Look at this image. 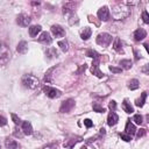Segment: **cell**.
Returning a JSON list of instances; mask_svg holds the SVG:
<instances>
[{
    "label": "cell",
    "instance_id": "cell-38",
    "mask_svg": "<svg viewBox=\"0 0 149 149\" xmlns=\"http://www.w3.org/2000/svg\"><path fill=\"white\" fill-rule=\"evenodd\" d=\"M108 107H109V109L113 112L115 108H116V102L114 101V100H112V101H109V104H108Z\"/></svg>",
    "mask_w": 149,
    "mask_h": 149
},
{
    "label": "cell",
    "instance_id": "cell-9",
    "mask_svg": "<svg viewBox=\"0 0 149 149\" xmlns=\"http://www.w3.org/2000/svg\"><path fill=\"white\" fill-rule=\"evenodd\" d=\"M91 72L93 74H95L98 78H101L104 76V73L99 70V58L97 59H93V63H92V68H91Z\"/></svg>",
    "mask_w": 149,
    "mask_h": 149
},
{
    "label": "cell",
    "instance_id": "cell-13",
    "mask_svg": "<svg viewBox=\"0 0 149 149\" xmlns=\"http://www.w3.org/2000/svg\"><path fill=\"white\" fill-rule=\"evenodd\" d=\"M144 37H147V31L143 28H139L134 31V38L135 41H142Z\"/></svg>",
    "mask_w": 149,
    "mask_h": 149
},
{
    "label": "cell",
    "instance_id": "cell-1",
    "mask_svg": "<svg viewBox=\"0 0 149 149\" xmlns=\"http://www.w3.org/2000/svg\"><path fill=\"white\" fill-rule=\"evenodd\" d=\"M129 14H130V9L125 3H119L114 6L112 9V16L114 17V20H123L128 17Z\"/></svg>",
    "mask_w": 149,
    "mask_h": 149
},
{
    "label": "cell",
    "instance_id": "cell-8",
    "mask_svg": "<svg viewBox=\"0 0 149 149\" xmlns=\"http://www.w3.org/2000/svg\"><path fill=\"white\" fill-rule=\"evenodd\" d=\"M30 21H31L30 16H29L28 14H24V13L20 14V15L16 17L17 24H20V26H22V27H27V26L30 23Z\"/></svg>",
    "mask_w": 149,
    "mask_h": 149
},
{
    "label": "cell",
    "instance_id": "cell-14",
    "mask_svg": "<svg viewBox=\"0 0 149 149\" xmlns=\"http://www.w3.org/2000/svg\"><path fill=\"white\" fill-rule=\"evenodd\" d=\"M5 146H6L7 149H20L19 143H17L15 140H12V139H9V137H7V139L5 140Z\"/></svg>",
    "mask_w": 149,
    "mask_h": 149
},
{
    "label": "cell",
    "instance_id": "cell-42",
    "mask_svg": "<svg viewBox=\"0 0 149 149\" xmlns=\"http://www.w3.org/2000/svg\"><path fill=\"white\" fill-rule=\"evenodd\" d=\"M136 135H137V137H142V136H144V135H146V129H140V130L136 133Z\"/></svg>",
    "mask_w": 149,
    "mask_h": 149
},
{
    "label": "cell",
    "instance_id": "cell-12",
    "mask_svg": "<svg viewBox=\"0 0 149 149\" xmlns=\"http://www.w3.org/2000/svg\"><path fill=\"white\" fill-rule=\"evenodd\" d=\"M118 121H119V116L116 115V113L111 112L107 116V125L112 127V126H115L118 123Z\"/></svg>",
    "mask_w": 149,
    "mask_h": 149
},
{
    "label": "cell",
    "instance_id": "cell-21",
    "mask_svg": "<svg viewBox=\"0 0 149 149\" xmlns=\"http://www.w3.org/2000/svg\"><path fill=\"white\" fill-rule=\"evenodd\" d=\"M113 48H114V50L115 51H118V52H120V54H122L123 52V50H122V43H121V40L120 38H115L114 40V44H113Z\"/></svg>",
    "mask_w": 149,
    "mask_h": 149
},
{
    "label": "cell",
    "instance_id": "cell-23",
    "mask_svg": "<svg viewBox=\"0 0 149 149\" xmlns=\"http://www.w3.org/2000/svg\"><path fill=\"white\" fill-rule=\"evenodd\" d=\"M132 61L130 59H122V61H120V65H121V68L122 69H125V70H129L130 68H132Z\"/></svg>",
    "mask_w": 149,
    "mask_h": 149
},
{
    "label": "cell",
    "instance_id": "cell-5",
    "mask_svg": "<svg viewBox=\"0 0 149 149\" xmlns=\"http://www.w3.org/2000/svg\"><path fill=\"white\" fill-rule=\"evenodd\" d=\"M43 91H44V93L47 94V97H49V98H51V99L58 98V97L62 95V92H61L59 90H57V88H55V87H51V86H44V87H43Z\"/></svg>",
    "mask_w": 149,
    "mask_h": 149
},
{
    "label": "cell",
    "instance_id": "cell-4",
    "mask_svg": "<svg viewBox=\"0 0 149 149\" xmlns=\"http://www.w3.org/2000/svg\"><path fill=\"white\" fill-rule=\"evenodd\" d=\"M97 43L99 44V45H101V47H107V45H109V43L112 42V36L109 35V34H107V33H101V34H99L98 36H97Z\"/></svg>",
    "mask_w": 149,
    "mask_h": 149
},
{
    "label": "cell",
    "instance_id": "cell-39",
    "mask_svg": "<svg viewBox=\"0 0 149 149\" xmlns=\"http://www.w3.org/2000/svg\"><path fill=\"white\" fill-rule=\"evenodd\" d=\"M84 125H85L87 128H91V127L93 126V122H92L90 119H85V120H84Z\"/></svg>",
    "mask_w": 149,
    "mask_h": 149
},
{
    "label": "cell",
    "instance_id": "cell-24",
    "mask_svg": "<svg viewBox=\"0 0 149 149\" xmlns=\"http://www.w3.org/2000/svg\"><path fill=\"white\" fill-rule=\"evenodd\" d=\"M146 98H147V92H143V93L141 94V99H136L135 105H136V106H139V107H142V106L144 105Z\"/></svg>",
    "mask_w": 149,
    "mask_h": 149
},
{
    "label": "cell",
    "instance_id": "cell-11",
    "mask_svg": "<svg viewBox=\"0 0 149 149\" xmlns=\"http://www.w3.org/2000/svg\"><path fill=\"white\" fill-rule=\"evenodd\" d=\"M51 33H52L54 36H56V37H63V36L65 35L64 29H63L59 24H54V26L51 27Z\"/></svg>",
    "mask_w": 149,
    "mask_h": 149
},
{
    "label": "cell",
    "instance_id": "cell-40",
    "mask_svg": "<svg viewBox=\"0 0 149 149\" xmlns=\"http://www.w3.org/2000/svg\"><path fill=\"white\" fill-rule=\"evenodd\" d=\"M6 125H7V119H6L5 116L0 115V127H2V126H6Z\"/></svg>",
    "mask_w": 149,
    "mask_h": 149
},
{
    "label": "cell",
    "instance_id": "cell-6",
    "mask_svg": "<svg viewBox=\"0 0 149 149\" xmlns=\"http://www.w3.org/2000/svg\"><path fill=\"white\" fill-rule=\"evenodd\" d=\"M73 107H74V100L73 99H66L65 101L62 102L59 112L61 113H69Z\"/></svg>",
    "mask_w": 149,
    "mask_h": 149
},
{
    "label": "cell",
    "instance_id": "cell-22",
    "mask_svg": "<svg viewBox=\"0 0 149 149\" xmlns=\"http://www.w3.org/2000/svg\"><path fill=\"white\" fill-rule=\"evenodd\" d=\"M122 108H123V111H125L126 113H133V112H134L133 106H132L127 100H123V102H122Z\"/></svg>",
    "mask_w": 149,
    "mask_h": 149
},
{
    "label": "cell",
    "instance_id": "cell-19",
    "mask_svg": "<svg viewBox=\"0 0 149 149\" xmlns=\"http://www.w3.org/2000/svg\"><path fill=\"white\" fill-rule=\"evenodd\" d=\"M41 30H42V27H41V26H38V24H36V26H31V27L29 28V35H30L31 37H35Z\"/></svg>",
    "mask_w": 149,
    "mask_h": 149
},
{
    "label": "cell",
    "instance_id": "cell-18",
    "mask_svg": "<svg viewBox=\"0 0 149 149\" xmlns=\"http://www.w3.org/2000/svg\"><path fill=\"white\" fill-rule=\"evenodd\" d=\"M74 6H76V3H74V2H66V3L63 6V13H64V14L73 13Z\"/></svg>",
    "mask_w": 149,
    "mask_h": 149
},
{
    "label": "cell",
    "instance_id": "cell-30",
    "mask_svg": "<svg viewBox=\"0 0 149 149\" xmlns=\"http://www.w3.org/2000/svg\"><path fill=\"white\" fill-rule=\"evenodd\" d=\"M92 107H93V111L94 112H98V113H104L105 112V108L102 106H100L98 102H93Z\"/></svg>",
    "mask_w": 149,
    "mask_h": 149
},
{
    "label": "cell",
    "instance_id": "cell-36",
    "mask_svg": "<svg viewBox=\"0 0 149 149\" xmlns=\"http://www.w3.org/2000/svg\"><path fill=\"white\" fill-rule=\"evenodd\" d=\"M109 71L114 72V73H120L121 72V68H116V66H109Z\"/></svg>",
    "mask_w": 149,
    "mask_h": 149
},
{
    "label": "cell",
    "instance_id": "cell-15",
    "mask_svg": "<svg viewBox=\"0 0 149 149\" xmlns=\"http://www.w3.org/2000/svg\"><path fill=\"white\" fill-rule=\"evenodd\" d=\"M38 41H40V42H42V43L50 44V43L52 42V38H51V36H50V34H49L48 31H43V33L40 35Z\"/></svg>",
    "mask_w": 149,
    "mask_h": 149
},
{
    "label": "cell",
    "instance_id": "cell-29",
    "mask_svg": "<svg viewBox=\"0 0 149 149\" xmlns=\"http://www.w3.org/2000/svg\"><path fill=\"white\" fill-rule=\"evenodd\" d=\"M139 86H140V83H139L137 79H132V80L129 81V84H128V87H129L130 90H136Z\"/></svg>",
    "mask_w": 149,
    "mask_h": 149
},
{
    "label": "cell",
    "instance_id": "cell-26",
    "mask_svg": "<svg viewBox=\"0 0 149 149\" xmlns=\"http://www.w3.org/2000/svg\"><path fill=\"white\" fill-rule=\"evenodd\" d=\"M80 141V139L78 137V139H71V140H69V142L66 141L65 143H64V147H66V148H72L77 142H79Z\"/></svg>",
    "mask_w": 149,
    "mask_h": 149
},
{
    "label": "cell",
    "instance_id": "cell-43",
    "mask_svg": "<svg viewBox=\"0 0 149 149\" xmlns=\"http://www.w3.org/2000/svg\"><path fill=\"white\" fill-rule=\"evenodd\" d=\"M148 66H149V65H146V66H144V68L142 69V71H143V72H144L146 74H148Z\"/></svg>",
    "mask_w": 149,
    "mask_h": 149
},
{
    "label": "cell",
    "instance_id": "cell-7",
    "mask_svg": "<svg viewBox=\"0 0 149 149\" xmlns=\"http://www.w3.org/2000/svg\"><path fill=\"white\" fill-rule=\"evenodd\" d=\"M97 14L101 21H108V19H109V9L107 6H102L101 8H99Z\"/></svg>",
    "mask_w": 149,
    "mask_h": 149
},
{
    "label": "cell",
    "instance_id": "cell-27",
    "mask_svg": "<svg viewBox=\"0 0 149 149\" xmlns=\"http://www.w3.org/2000/svg\"><path fill=\"white\" fill-rule=\"evenodd\" d=\"M58 47H59L64 52L69 50V43H68V41H65V40L59 41V42H58Z\"/></svg>",
    "mask_w": 149,
    "mask_h": 149
},
{
    "label": "cell",
    "instance_id": "cell-32",
    "mask_svg": "<svg viewBox=\"0 0 149 149\" xmlns=\"http://www.w3.org/2000/svg\"><path fill=\"white\" fill-rule=\"evenodd\" d=\"M10 116H12V120L14 121V123H15V125H21V123H22L21 119H20V118H19V116H17L16 114L12 113V114H10Z\"/></svg>",
    "mask_w": 149,
    "mask_h": 149
},
{
    "label": "cell",
    "instance_id": "cell-3",
    "mask_svg": "<svg viewBox=\"0 0 149 149\" xmlns=\"http://www.w3.org/2000/svg\"><path fill=\"white\" fill-rule=\"evenodd\" d=\"M10 59V50L9 48L3 43L0 42V65H5Z\"/></svg>",
    "mask_w": 149,
    "mask_h": 149
},
{
    "label": "cell",
    "instance_id": "cell-16",
    "mask_svg": "<svg viewBox=\"0 0 149 149\" xmlns=\"http://www.w3.org/2000/svg\"><path fill=\"white\" fill-rule=\"evenodd\" d=\"M16 50H17L19 54H26L28 51V44H27V42L26 41L19 42V44L16 47Z\"/></svg>",
    "mask_w": 149,
    "mask_h": 149
},
{
    "label": "cell",
    "instance_id": "cell-25",
    "mask_svg": "<svg viewBox=\"0 0 149 149\" xmlns=\"http://www.w3.org/2000/svg\"><path fill=\"white\" fill-rule=\"evenodd\" d=\"M86 56H88V57H92L93 59H97V58H100V55L95 51V50H93V49H88L87 51H86Z\"/></svg>",
    "mask_w": 149,
    "mask_h": 149
},
{
    "label": "cell",
    "instance_id": "cell-33",
    "mask_svg": "<svg viewBox=\"0 0 149 149\" xmlns=\"http://www.w3.org/2000/svg\"><path fill=\"white\" fill-rule=\"evenodd\" d=\"M134 121H135V123L141 125L143 122V116L140 115V114H136V115H134Z\"/></svg>",
    "mask_w": 149,
    "mask_h": 149
},
{
    "label": "cell",
    "instance_id": "cell-35",
    "mask_svg": "<svg viewBox=\"0 0 149 149\" xmlns=\"http://www.w3.org/2000/svg\"><path fill=\"white\" fill-rule=\"evenodd\" d=\"M120 137H121L123 141H126V142H129V141L132 140V136H130V135H128V134H126V133L120 134Z\"/></svg>",
    "mask_w": 149,
    "mask_h": 149
},
{
    "label": "cell",
    "instance_id": "cell-10",
    "mask_svg": "<svg viewBox=\"0 0 149 149\" xmlns=\"http://www.w3.org/2000/svg\"><path fill=\"white\" fill-rule=\"evenodd\" d=\"M21 130L24 135H31L33 134V127L29 121H22L21 123Z\"/></svg>",
    "mask_w": 149,
    "mask_h": 149
},
{
    "label": "cell",
    "instance_id": "cell-31",
    "mask_svg": "<svg viewBox=\"0 0 149 149\" xmlns=\"http://www.w3.org/2000/svg\"><path fill=\"white\" fill-rule=\"evenodd\" d=\"M69 23L70 24H74V23H78V17L74 13H71L70 15V19H69Z\"/></svg>",
    "mask_w": 149,
    "mask_h": 149
},
{
    "label": "cell",
    "instance_id": "cell-17",
    "mask_svg": "<svg viewBox=\"0 0 149 149\" xmlns=\"http://www.w3.org/2000/svg\"><path fill=\"white\" fill-rule=\"evenodd\" d=\"M125 130H126V134H128V135H134V134H136V128H135V126L130 122V121H128L127 123H126V128H125Z\"/></svg>",
    "mask_w": 149,
    "mask_h": 149
},
{
    "label": "cell",
    "instance_id": "cell-41",
    "mask_svg": "<svg viewBox=\"0 0 149 149\" xmlns=\"http://www.w3.org/2000/svg\"><path fill=\"white\" fill-rule=\"evenodd\" d=\"M43 149H58V148H57V144L50 143V144H47L45 147H43Z\"/></svg>",
    "mask_w": 149,
    "mask_h": 149
},
{
    "label": "cell",
    "instance_id": "cell-28",
    "mask_svg": "<svg viewBox=\"0 0 149 149\" xmlns=\"http://www.w3.org/2000/svg\"><path fill=\"white\" fill-rule=\"evenodd\" d=\"M47 56L49 57V58H54V57H57V51H56V49H54V48H49V49H47Z\"/></svg>",
    "mask_w": 149,
    "mask_h": 149
},
{
    "label": "cell",
    "instance_id": "cell-34",
    "mask_svg": "<svg viewBox=\"0 0 149 149\" xmlns=\"http://www.w3.org/2000/svg\"><path fill=\"white\" fill-rule=\"evenodd\" d=\"M142 20L144 23H149V15H148V12L147 10H143L142 12Z\"/></svg>",
    "mask_w": 149,
    "mask_h": 149
},
{
    "label": "cell",
    "instance_id": "cell-37",
    "mask_svg": "<svg viewBox=\"0 0 149 149\" xmlns=\"http://www.w3.org/2000/svg\"><path fill=\"white\" fill-rule=\"evenodd\" d=\"M13 134H14L16 137H22V136H23V133H22L20 129H17V128H15V129H14Z\"/></svg>",
    "mask_w": 149,
    "mask_h": 149
},
{
    "label": "cell",
    "instance_id": "cell-20",
    "mask_svg": "<svg viewBox=\"0 0 149 149\" xmlns=\"http://www.w3.org/2000/svg\"><path fill=\"white\" fill-rule=\"evenodd\" d=\"M91 34H92L91 28H90V27H85L84 30H83L81 34H80V37H81V40L86 41V40H88V38L91 37Z\"/></svg>",
    "mask_w": 149,
    "mask_h": 149
},
{
    "label": "cell",
    "instance_id": "cell-2",
    "mask_svg": "<svg viewBox=\"0 0 149 149\" xmlns=\"http://www.w3.org/2000/svg\"><path fill=\"white\" fill-rule=\"evenodd\" d=\"M21 83L23 84L24 87L30 88V90H35L40 85L38 79L35 76H33V74H24L22 77V79H21Z\"/></svg>",
    "mask_w": 149,
    "mask_h": 149
}]
</instances>
